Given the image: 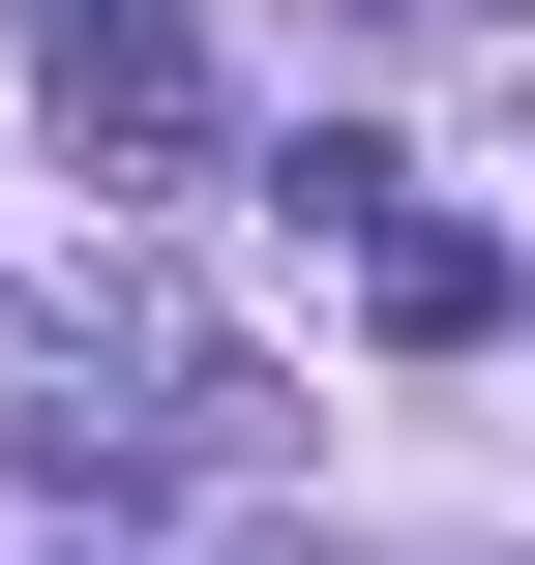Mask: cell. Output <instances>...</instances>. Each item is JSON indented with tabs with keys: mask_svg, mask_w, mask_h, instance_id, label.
<instances>
[{
	"mask_svg": "<svg viewBox=\"0 0 535 565\" xmlns=\"http://www.w3.org/2000/svg\"><path fill=\"white\" fill-rule=\"evenodd\" d=\"M268 387L179 328V298H0V477H149V447H238Z\"/></svg>",
	"mask_w": 535,
	"mask_h": 565,
	"instance_id": "obj_1",
	"label": "cell"
},
{
	"mask_svg": "<svg viewBox=\"0 0 535 565\" xmlns=\"http://www.w3.org/2000/svg\"><path fill=\"white\" fill-rule=\"evenodd\" d=\"M60 149L179 179V149H208V30H179V0H60Z\"/></svg>",
	"mask_w": 535,
	"mask_h": 565,
	"instance_id": "obj_2",
	"label": "cell"
},
{
	"mask_svg": "<svg viewBox=\"0 0 535 565\" xmlns=\"http://www.w3.org/2000/svg\"><path fill=\"white\" fill-rule=\"evenodd\" d=\"M357 298H387L417 358H477V328H506V238H477V209H387V238H357Z\"/></svg>",
	"mask_w": 535,
	"mask_h": 565,
	"instance_id": "obj_3",
	"label": "cell"
}]
</instances>
